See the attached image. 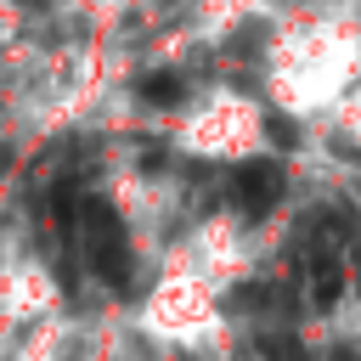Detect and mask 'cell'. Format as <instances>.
Returning <instances> with one entry per match:
<instances>
[{
	"mask_svg": "<svg viewBox=\"0 0 361 361\" xmlns=\"http://www.w3.org/2000/svg\"><path fill=\"white\" fill-rule=\"evenodd\" d=\"M355 79H361L355 11H305L293 23H276L259 45V102L299 124L327 118Z\"/></svg>",
	"mask_w": 361,
	"mask_h": 361,
	"instance_id": "6da1fadb",
	"label": "cell"
},
{
	"mask_svg": "<svg viewBox=\"0 0 361 361\" xmlns=\"http://www.w3.org/2000/svg\"><path fill=\"white\" fill-rule=\"evenodd\" d=\"M175 147L203 164H243L265 152V102L243 85H209L180 107Z\"/></svg>",
	"mask_w": 361,
	"mask_h": 361,
	"instance_id": "7a4b0ae2",
	"label": "cell"
},
{
	"mask_svg": "<svg viewBox=\"0 0 361 361\" xmlns=\"http://www.w3.org/2000/svg\"><path fill=\"white\" fill-rule=\"evenodd\" d=\"M135 333L158 350H203L209 338L226 333L220 322V293L192 276L180 259H164V271L152 276V288L141 293V310H135Z\"/></svg>",
	"mask_w": 361,
	"mask_h": 361,
	"instance_id": "3957f363",
	"label": "cell"
},
{
	"mask_svg": "<svg viewBox=\"0 0 361 361\" xmlns=\"http://www.w3.org/2000/svg\"><path fill=\"white\" fill-rule=\"evenodd\" d=\"M327 118H333V130H338V135H344L350 147H361V79H355V85L344 90V102H338V107H333Z\"/></svg>",
	"mask_w": 361,
	"mask_h": 361,
	"instance_id": "277c9868",
	"label": "cell"
},
{
	"mask_svg": "<svg viewBox=\"0 0 361 361\" xmlns=\"http://www.w3.org/2000/svg\"><path fill=\"white\" fill-rule=\"evenodd\" d=\"M62 6H79V11H85V6H96V0H62Z\"/></svg>",
	"mask_w": 361,
	"mask_h": 361,
	"instance_id": "5b68a950",
	"label": "cell"
}]
</instances>
